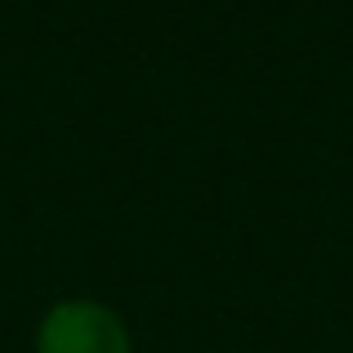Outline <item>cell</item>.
<instances>
[{
    "instance_id": "cell-1",
    "label": "cell",
    "mask_w": 353,
    "mask_h": 353,
    "mask_svg": "<svg viewBox=\"0 0 353 353\" xmlns=\"http://www.w3.org/2000/svg\"><path fill=\"white\" fill-rule=\"evenodd\" d=\"M36 353H130V336L112 309L94 300H63L45 313Z\"/></svg>"
}]
</instances>
